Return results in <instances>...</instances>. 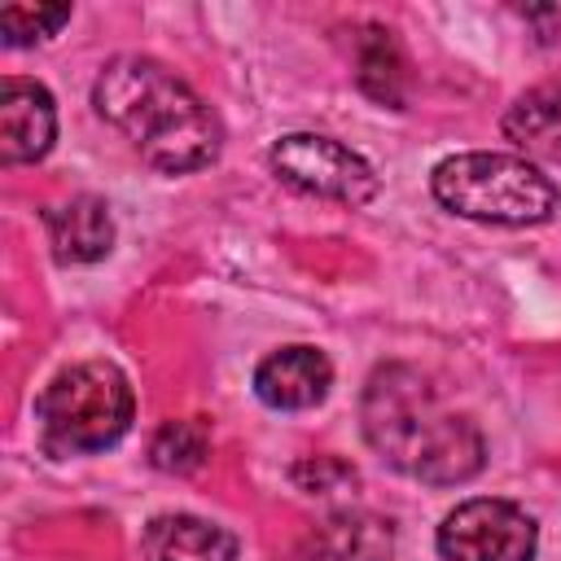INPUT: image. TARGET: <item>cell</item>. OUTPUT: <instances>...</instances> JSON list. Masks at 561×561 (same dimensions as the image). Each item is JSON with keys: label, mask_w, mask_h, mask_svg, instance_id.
Returning a JSON list of instances; mask_svg holds the SVG:
<instances>
[{"label": "cell", "mask_w": 561, "mask_h": 561, "mask_svg": "<svg viewBox=\"0 0 561 561\" xmlns=\"http://www.w3.org/2000/svg\"><path fill=\"white\" fill-rule=\"evenodd\" d=\"M57 140V105L44 83L4 75L0 79V162H39Z\"/></svg>", "instance_id": "7"}, {"label": "cell", "mask_w": 561, "mask_h": 561, "mask_svg": "<svg viewBox=\"0 0 561 561\" xmlns=\"http://www.w3.org/2000/svg\"><path fill=\"white\" fill-rule=\"evenodd\" d=\"M430 188L438 206L478 224L526 228L561 210V188L530 158L517 153H486V149L451 153L434 167Z\"/></svg>", "instance_id": "4"}, {"label": "cell", "mask_w": 561, "mask_h": 561, "mask_svg": "<svg viewBox=\"0 0 561 561\" xmlns=\"http://www.w3.org/2000/svg\"><path fill=\"white\" fill-rule=\"evenodd\" d=\"M136 416L131 381L110 359H83L61 368L35 399L39 443L53 456H92L114 447Z\"/></svg>", "instance_id": "3"}, {"label": "cell", "mask_w": 561, "mask_h": 561, "mask_svg": "<svg viewBox=\"0 0 561 561\" xmlns=\"http://www.w3.org/2000/svg\"><path fill=\"white\" fill-rule=\"evenodd\" d=\"M390 552L394 526L386 517L368 508H333L298 539L294 561H390Z\"/></svg>", "instance_id": "8"}, {"label": "cell", "mask_w": 561, "mask_h": 561, "mask_svg": "<svg viewBox=\"0 0 561 561\" xmlns=\"http://www.w3.org/2000/svg\"><path fill=\"white\" fill-rule=\"evenodd\" d=\"M289 482L302 495H337V491L359 486V473L342 456H302L298 465H289Z\"/></svg>", "instance_id": "16"}, {"label": "cell", "mask_w": 561, "mask_h": 561, "mask_svg": "<svg viewBox=\"0 0 561 561\" xmlns=\"http://www.w3.org/2000/svg\"><path fill=\"white\" fill-rule=\"evenodd\" d=\"M44 228H48V245L53 259L61 267H79V263H96L110 254L114 245V215L101 197L79 193L70 202H57L44 210Z\"/></svg>", "instance_id": "10"}, {"label": "cell", "mask_w": 561, "mask_h": 561, "mask_svg": "<svg viewBox=\"0 0 561 561\" xmlns=\"http://www.w3.org/2000/svg\"><path fill=\"white\" fill-rule=\"evenodd\" d=\"M267 167L276 171L280 184L307 193V197H324V202H342V206H364L377 197V171L346 149L333 136L320 131H289L267 149Z\"/></svg>", "instance_id": "5"}, {"label": "cell", "mask_w": 561, "mask_h": 561, "mask_svg": "<svg viewBox=\"0 0 561 561\" xmlns=\"http://www.w3.org/2000/svg\"><path fill=\"white\" fill-rule=\"evenodd\" d=\"M66 22H70V4H4L0 9V35L9 48L39 44L57 35Z\"/></svg>", "instance_id": "15"}, {"label": "cell", "mask_w": 561, "mask_h": 561, "mask_svg": "<svg viewBox=\"0 0 561 561\" xmlns=\"http://www.w3.org/2000/svg\"><path fill=\"white\" fill-rule=\"evenodd\" d=\"M92 105L153 171L167 175L202 171L224 149L215 110L175 70L140 53H123L101 66Z\"/></svg>", "instance_id": "2"}, {"label": "cell", "mask_w": 561, "mask_h": 561, "mask_svg": "<svg viewBox=\"0 0 561 561\" xmlns=\"http://www.w3.org/2000/svg\"><path fill=\"white\" fill-rule=\"evenodd\" d=\"M500 131L517 149H561V79L522 92L504 110Z\"/></svg>", "instance_id": "13"}, {"label": "cell", "mask_w": 561, "mask_h": 561, "mask_svg": "<svg viewBox=\"0 0 561 561\" xmlns=\"http://www.w3.org/2000/svg\"><path fill=\"white\" fill-rule=\"evenodd\" d=\"M210 456V430L206 421L197 416H180V421H167L153 443H149V465L162 469V473H197Z\"/></svg>", "instance_id": "14"}, {"label": "cell", "mask_w": 561, "mask_h": 561, "mask_svg": "<svg viewBox=\"0 0 561 561\" xmlns=\"http://www.w3.org/2000/svg\"><path fill=\"white\" fill-rule=\"evenodd\" d=\"M539 526L526 508L508 500H465L438 526L443 561H535Z\"/></svg>", "instance_id": "6"}, {"label": "cell", "mask_w": 561, "mask_h": 561, "mask_svg": "<svg viewBox=\"0 0 561 561\" xmlns=\"http://www.w3.org/2000/svg\"><path fill=\"white\" fill-rule=\"evenodd\" d=\"M333 386V364L316 346H280L254 368V394L276 412H302L324 403Z\"/></svg>", "instance_id": "9"}, {"label": "cell", "mask_w": 561, "mask_h": 561, "mask_svg": "<svg viewBox=\"0 0 561 561\" xmlns=\"http://www.w3.org/2000/svg\"><path fill=\"white\" fill-rule=\"evenodd\" d=\"M145 561H237V535L193 513H162L140 530Z\"/></svg>", "instance_id": "11"}, {"label": "cell", "mask_w": 561, "mask_h": 561, "mask_svg": "<svg viewBox=\"0 0 561 561\" xmlns=\"http://www.w3.org/2000/svg\"><path fill=\"white\" fill-rule=\"evenodd\" d=\"M408 57L394 39V31L386 26H364L359 39H355V83L364 96L390 105V110H403L408 101Z\"/></svg>", "instance_id": "12"}, {"label": "cell", "mask_w": 561, "mask_h": 561, "mask_svg": "<svg viewBox=\"0 0 561 561\" xmlns=\"http://www.w3.org/2000/svg\"><path fill=\"white\" fill-rule=\"evenodd\" d=\"M359 425L368 447L399 473L425 486L469 482L486 465V443L473 416L443 403L430 377L412 364H381L364 381Z\"/></svg>", "instance_id": "1"}]
</instances>
